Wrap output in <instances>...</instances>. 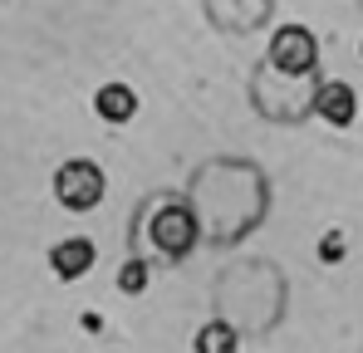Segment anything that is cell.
<instances>
[{
	"instance_id": "cell-1",
	"label": "cell",
	"mask_w": 363,
	"mask_h": 353,
	"mask_svg": "<svg viewBox=\"0 0 363 353\" xmlns=\"http://www.w3.org/2000/svg\"><path fill=\"white\" fill-rule=\"evenodd\" d=\"M104 191H108V176H104L99 162H89V157H69L60 172H55V196H60L64 211H94L104 201Z\"/></svg>"
},
{
	"instance_id": "cell-2",
	"label": "cell",
	"mask_w": 363,
	"mask_h": 353,
	"mask_svg": "<svg viewBox=\"0 0 363 353\" xmlns=\"http://www.w3.org/2000/svg\"><path fill=\"white\" fill-rule=\"evenodd\" d=\"M270 69H280V74H314L319 69V40H314V30L309 25H280L275 35H270Z\"/></svg>"
},
{
	"instance_id": "cell-3",
	"label": "cell",
	"mask_w": 363,
	"mask_h": 353,
	"mask_svg": "<svg viewBox=\"0 0 363 353\" xmlns=\"http://www.w3.org/2000/svg\"><path fill=\"white\" fill-rule=\"evenodd\" d=\"M147 235H152V245H157L162 255H186V250L196 245V216H191L186 206H162V211H152Z\"/></svg>"
},
{
	"instance_id": "cell-4",
	"label": "cell",
	"mask_w": 363,
	"mask_h": 353,
	"mask_svg": "<svg viewBox=\"0 0 363 353\" xmlns=\"http://www.w3.org/2000/svg\"><path fill=\"white\" fill-rule=\"evenodd\" d=\"M314 113L324 118L329 128H349V123L359 118V94H354V84H344V79H324L319 94H314Z\"/></svg>"
},
{
	"instance_id": "cell-5",
	"label": "cell",
	"mask_w": 363,
	"mask_h": 353,
	"mask_svg": "<svg viewBox=\"0 0 363 353\" xmlns=\"http://www.w3.org/2000/svg\"><path fill=\"white\" fill-rule=\"evenodd\" d=\"M94 260H99V245H94L89 235H64L60 245L50 250V270H55L60 280H79V275H89Z\"/></svg>"
},
{
	"instance_id": "cell-6",
	"label": "cell",
	"mask_w": 363,
	"mask_h": 353,
	"mask_svg": "<svg viewBox=\"0 0 363 353\" xmlns=\"http://www.w3.org/2000/svg\"><path fill=\"white\" fill-rule=\"evenodd\" d=\"M94 113L104 118V123H113V128H123V123L138 118V94H133L128 84H104V89L94 94Z\"/></svg>"
},
{
	"instance_id": "cell-7",
	"label": "cell",
	"mask_w": 363,
	"mask_h": 353,
	"mask_svg": "<svg viewBox=\"0 0 363 353\" xmlns=\"http://www.w3.org/2000/svg\"><path fill=\"white\" fill-rule=\"evenodd\" d=\"M191 349L196 353H241V339H236V329H231L226 319H211V324L196 329Z\"/></svg>"
},
{
	"instance_id": "cell-8",
	"label": "cell",
	"mask_w": 363,
	"mask_h": 353,
	"mask_svg": "<svg viewBox=\"0 0 363 353\" xmlns=\"http://www.w3.org/2000/svg\"><path fill=\"white\" fill-rule=\"evenodd\" d=\"M147 280H152L147 260H128V265L118 270V290L123 294H143V290H147Z\"/></svg>"
},
{
	"instance_id": "cell-9",
	"label": "cell",
	"mask_w": 363,
	"mask_h": 353,
	"mask_svg": "<svg viewBox=\"0 0 363 353\" xmlns=\"http://www.w3.org/2000/svg\"><path fill=\"white\" fill-rule=\"evenodd\" d=\"M344 255H349V240H344V231H329L324 240H319V260H324V265H339Z\"/></svg>"
}]
</instances>
